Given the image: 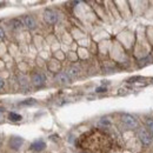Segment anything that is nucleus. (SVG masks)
Returning <instances> with one entry per match:
<instances>
[{
  "label": "nucleus",
  "instance_id": "3",
  "mask_svg": "<svg viewBox=\"0 0 153 153\" xmlns=\"http://www.w3.org/2000/svg\"><path fill=\"white\" fill-rule=\"evenodd\" d=\"M121 121L130 128H135L138 126V121L134 118L133 115L131 114H123L121 115Z\"/></svg>",
  "mask_w": 153,
  "mask_h": 153
},
{
  "label": "nucleus",
  "instance_id": "12",
  "mask_svg": "<svg viewBox=\"0 0 153 153\" xmlns=\"http://www.w3.org/2000/svg\"><path fill=\"white\" fill-rule=\"evenodd\" d=\"M68 74L71 76H76L79 74V68H76V67H71V68L68 70Z\"/></svg>",
  "mask_w": 153,
  "mask_h": 153
},
{
  "label": "nucleus",
  "instance_id": "2",
  "mask_svg": "<svg viewBox=\"0 0 153 153\" xmlns=\"http://www.w3.org/2000/svg\"><path fill=\"white\" fill-rule=\"evenodd\" d=\"M138 137H139L140 141H141L145 146H150V145L152 144V138H151V135H150V133H149V131H146L145 128L139 130Z\"/></svg>",
  "mask_w": 153,
  "mask_h": 153
},
{
  "label": "nucleus",
  "instance_id": "8",
  "mask_svg": "<svg viewBox=\"0 0 153 153\" xmlns=\"http://www.w3.org/2000/svg\"><path fill=\"white\" fill-rule=\"evenodd\" d=\"M45 147H46V144H45L42 140H37V141H34V143L31 145V150H33V151H36V152L42 151Z\"/></svg>",
  "mask_w": 153,
  "mask_h": 153
},
{
  "label": "nucleus",
  "instance_id": "11",
  "mask_svg": "<svg viewBox=\"0 0 153 153\" xmlns=\"http://www.w3.org/2000/svg\"><path fill=\"white\" fill-rule=\"evenodd\" d=\"M8 118H10L11 120H13V121H20V120L22 119L20 114H18V113H13V112H11V113L8 114Z\"/></svg>",
  "mask_w": 153,
  "mask_h": 153
},
{
  "label": "nucleus",
  "instance_id": "13",
  "mask_svg": "<svg viewBox=\"0 0 153 153\" xmlns=\"http://www.w3.org/2000/svg\"><path fill=\"white\" fill-rule=\"evenodd\" d=\"M146 125L149 128V132H151L153 134V120L152 119H146Z\"/></svg>",
  "mask_w": 153,
  "mask_h": 153
},
{
  "label": "nucleus",
  "instance_id": "9",
  "mask_svg": "<svg viewBox=\"0 0 153 153\" xmlns=\"http://www.w3.org/2000/svg\"><path fill=\"white\" fill-rule=\"evenodd\" d=\"M56 79H57L58 82H60V84H68L70 82V78H68L67 74H65V73H59L56 76Z\"/></svg>",
  "mask_w": 153,
  "mask_h": 153
},
{
  "label": "nucleus",
  "instance_id": "5",
  "mask_svg": "<svg viewBox=\"0 0 153 153\" xmlns=\"http://www.w3.org/2000/svg\"><path fill=\"white\" fill-rule=\"evenodd\" d=\"M45 80H46V78H45L44 74H41V73H34L33 76H32V82H33V85L37 86V87L42 86V85L45 84Z\"/></svg>",
  "mask_w": 153,
  "mask_h": 153
},
{
  "label": "nucleus",
  "instance_id": "7",
  "mask_svg": "<svg viewBox=\"0 0 153 153\" xmlns=\"http://www.w3.org/2000/svg\"><path fill=\"white\" fill-rule=\"evenodd\" d=\"M22 22H24V25H26L28 28H31V30H33V28H36V20L33 19L31 16H25L24 18H22Z\"/></svg>",
  "mask_w": 153,
  "mask_h": 153
},
{
  "label": "nucleus",
  "instance_id": "17",
  "mask_svg": "<svg viewBox=\"0 0 153 153\" xmlns=\"http://www.w3.org/2000/svg\"><path fill=\"white\" fill-rule=\"evenodd\" d=\"M1 87H4V80L0 78V88H1Z\"/></svg>",
  "mask_w": 153,
  "mask_h": 153
},
{
  "label": "nucleus",
  "instance_id": "4",
  "mask_svg": "<svg viewBox=\"0 0 153 153\" xmlns=\"http://www.w3.org/2000/svg\"><path fill=\"white\" fill-rule=\"evenodd\" d=\"M44 19L47 24L50 25H54L58 21V16L56 12H53L52 10H46L44 12Z\"/></svg>",
  "mask_w": 153,
  "mask_h": 153
},
{
  "label": "nucleus",
  "instance_id": "1",
  "mask_svg": "<svg viewBox=\"0 0 153 153\" xmlns=\"http://www.w3.org/2000/svg\"><path fill=\"white\" fill-rule=\"evenodd\" d=\"M79 145L81 149L98 153L108 150L111 146V141L108 135H106L104 132L93 130L91 132L85 133L80 138Z\"/></svg>",
  "mask_w": 153,
  "mask_h": 153
},
{
  "label": "nucleus",
  "instance_id": "10",
  "mask_svg": "<svg viewBox=\"0 0 153 153\" xmlns=\"http://www.w3.org/2000/svg\"><path fill=\"white\" fill-rule=\"evenodd\" d=\"M11 24H12V27L14 30H19L22 27V21H20L19 19H13L11 21Z\"/></svg>",
  "mask_w": 153,
  "mask_h": 153
},
{
  "label": "nucleus",
  "instance_id": "6",
  "mask_svg": "<svg viewBox=\"0 0 153 153\" xmlns=\"http://www.w3.org/2000/svg\"><path fill=\"white\" fill-rule=\"evenodd\" d=\"M22 143H24L22 138H20V137H13L10 140V147L13 149V150H19V147L22 145Z\"/></svg>",
  "mask_w": 153,
  "mask_h": 153
},
{
  "label": "nucleus",
  "instance_id": "14",
  "mask_svg": "<svg viewBox=\"0 0 153 153\" xmlns=\"http://www.w3.org/2000/svg\"><path fill=\"white\" fill-rule=\"evenodd\" d=\"M36 104V100L34 99H27L22 102H20V105H34Z\"/></svg>",
  "mask_w": 153,
  "mask_h": 153
},
{
  "label": "nucleus",
  "instance_id": "15",
  "mask_svg": "<svg viewBox=\"0 0 153 153\" xmlns=\"http://www.w3.org/2000/svg\"><path fill=\"white\" fill-rule=\"evenodd\" d=\"M5 38V32H4V30L0 27V39H4Z\"/></svg>",
  "mask_w": 153,
  "mask_h": 153
},
{
  "label": "nucleus",
  "instance_id": "18",
  "mask_svg": "<svg viewBox=\"0 0 153 153\" xmlns=\"http://www.w3.org/2000/svg\"><path fill=\"white\" fill-rule=\"evenodd\" d=\"M4 111V108H0V112H2Z\"/></svg>",
  "mask_w": 153,
  "mask_h": 153
},
{
  "label": "nucleus",
  "instance_id": "16",
  "mask_svg": "<svg viewBox=\"0 0 153 153\" xmlns=\"http://www.w3.org/2000/svg\"><path fill=\"white\" fill-rule=\"evenodd\" d=\"M105 91H106L105 87H98V88H97V92H99V93H100V92H105Z\"/></svg>",
  "mask_w": 153,
  "mask_h": 153
}]
</instances>
